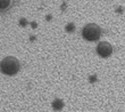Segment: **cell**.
<instances>
[{
  "label": "cell",
  "mask_w": 125,
  "mask_h": 112,
  "mask_svg": "<svg viewBox=\"0 0 125 112\" xmlns=\"http://www.w3.org/2000/svg\"><path fill=\"white\" fill-rule=\"evenodd\" d=\"M21 69L20 61L14 56H7L0 63V70L3 74L7 76H15Z\"/></svg>",
  "instance_id": "obj_1"
},
{
  "label": "cell",
  "mask_w": 125,
  "mask_h": 112,
  "mask_svg": "<svg viewBox=\"0 0 125 112\" xmlns=\"http://www.w3.org/2000/svg\"><path fill=\"white\" fill-rule=\"evenodd\" d=\"M52 108H53V110H56V111L62 110V108H64V102H62V99H59V98L55 99L52 102Z\"/></svg>",
  "instance_id": "obj_4"
},
{
  "label": "cell",
  "mask_w": 125,
  "mask_h": 112,
  "mask_svg": "<svg viewBox=\"0 0 125 112\" xmlns=\"http://www.w3.org/2000/svg\"><path fill=\"white\" fill-rule=\"evenodd\" d=\"M117 12H118V13H122V12H123L122 8H121V7H119V8H117Z\"/></svg>",
  "instance_id": "obj_7"
},
{
  "label": "cell",
  "mask_w": 125,
  "mask_h": 112,
  "mask_svg": "<svg viewBox=\"0 0 125 112\" xmlns=\"http://www.w3.org/2000/svg\"><path fill=\"white\" fill-rule=\"evenodd\" d=\"M97 54L100 57L107 58V57H109L113 54V46L109 42H107V41H101L97 46Z\"/></svg>",
  "instance_id": "obj_3"
},
{
  "label": "cell",
  "mask_w": 125,
  "mask_h": 112,
  "mask_svg": "<svg viewBox=\"0 0 125 112\" xmlns=\"http://www.w3.org/2000/svg\"><path fill=\"white\" fill-rule=\"evenodd\" d=\"M11 5V0H0V10L8 9Z\"/></svg>",
  "instance_id": "obj_5"
},
{
  "label": "cell",
  "mask_w": 125,
  "mask_h": 112,
  "mask_svg": "<svg viewBox=\"0 0 125 112\" xmlns=\"http://www.w3.org/2000/svg\"><path fill=\"white\" fill-rule=\"evenodd\" d=\"M66 31H67V32H73V31H74V30H75V25H74V23H69V24H67V25H66Z\"/></svg>",
  "instance_id": "obj_6"
},
{
  "label": "cell",
  "mask_w": 125,
  "mask_h": 112,
  "mask_svg": "<svg viewBox=\"0 0 125 112\" xmlns=\"http://www.w3.org/2000/svg\"><path fill=\"white\" fill-rule=\"evenodd\" d=\"M83 38L88 41H97L101 36V29L94 23H89L83 28Z\"/></svg>",
  "instance_id": "obj_2"
}]
</instances>
